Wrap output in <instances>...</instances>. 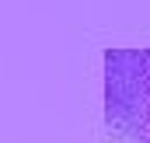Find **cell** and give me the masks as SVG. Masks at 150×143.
Listing matches in <instances>:
<instances>
[{"label":"cell","instance_id":"1","mask_svg":"<svg viewBox=\"0 0 150 143\" xmlns=\"http://www.w3.org/2000/svg\"><path fill=\"white\" fill-rule=\"evenodd\" d=\"M105 143H150V49L105 52Z\"/></svg>","mask_w":150,"mask_h":143}]
</instances>
